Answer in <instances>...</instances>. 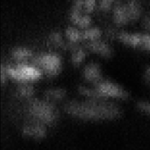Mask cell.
<instances>
[{"label": "cell", "mask_w": 150, "mask_h": 150, "mask_svg": "<svg viewBox=\"0 0 150 150\" xmlns=\"http://www.w3.org/2000/svg\"><path fill=\"white\" fill-rule=\"evenodd\" d=\"M65 112L72 117L85 121H112L120 118L122 110L106 100L71 101L64 106Z\"/></svg>", "instance_id": "cell-1"}, {"label": "cell", "mask_w": 150, "mask_h": 150, "mask_svg": "<svg viewBox=\"0 0 150 150\" xmlns=\"http://www.w3.org/2000/svg\"><path fill=\"white\" fill-rule=\"evenodd\" d=\"M27 115L32 121L39 122L46 126H52L59 119V112L52 102L47 99H35L27 107Z\"/></svg>", "instance_id": "cell-2"}, {"label": "cell", "mask_w": 150, "mask_h": 150, "mask_svg": "<svg viewBox=\"0 0 150 150\" xmlns=\"http://www.w3.org/2000/svg\"><path fill=\"white\" fill-rule=\"evenodd\" d=\"M8 77L21 83L36 81L41 79L42 71L33 65L27 63H17L15 66H2Z\"/></svg>", "instance_id": "cell-3"}, {"label": "cell", "mask_w": 150, "mask_h": 150, "mask_svg": "<svg viewBox=\"0 0 150 150\" xmlns=\"http://www.w3.org/2000/svg\"><path fill=\"white\" fill-rule=\"evenodd\" d=\"M32 62L33 66L50 77H55L62 70V60L55 53H43L34 56Z\"/></svg>", "instance_id": "cell-4"}, {"label": "cell", "mask_w": 150, "mask_h": 150, "mask_svg": "<svg viewBox=\"0 0 150 150\" xmlns=\"http://www.w3.org/2000/svg\"><path fill=\"white\" fill-rule=\"evenodd\" d=\"M94 88L105 100L112 98L118 99H127L129 98V93L123 87L111 81L102 80Z\"/></svg>", "instance_id": "cell-5"}, {"label": "cell", "mask_w": 150, "mask_h": 150, "mask_svg": "<svg viewBox=\"0 0 150 150\" xmlns=\"http://www.w3.org/2000/svg\"><path fill=\"white\" fill-rule=\"evenodd\" d=\"M47 126L39 122L32 121L24 125L22 133L24 136L33 139H41L47 135Z\"/></svg>", "instance_id": "cell-6"}, {"label": "cell", "mask_w": 150, "mask_h": 150, "mask_svg": "<svg viewBox=\"0 0 150 150\" xmlns=\"http://www.w3.org/2000/svg\"><path fill=\"white\" fill-rule=\"evenodd\" d=\"M86 47L88 50L105 58H110L112 56V49L107 43L99 40L88 41L86 43Z\"/></svg>", "instance_id": "cell-7"}, {"label": "cell", "mask_w": 150, "mask_h": 150, "mask_svg": "<svg viewBox=\"0 0 150 150\" xmlns=\"http://www.w3.org/2000/svg\"><path fill=\"white\" fill-rule=\"evenodd\" d=\"M83 76L86 80L95 86L104 80L100 66L95 63H89L83 71Z\"/></svg>", "instance_id": "cell-8"}, {"label": "cell", "mask_w": 150, "mask_h": 150, "mask_svg": "<svg viewBox=\"0 0 150 150\" xmlns=\"http://www.w3.org/2000/svg\"><path fill=\"white\" fill-rule=\"evenodd\" d=\"M116 39L119 40L125 45L135 48H141V34L140 33H129L118 31Z\"/></svg>", "instance_id": "cell-9"}, {"label": "cell", "mask_w": 150, "mask_h": 150, "mask_svg": "<svg viewBox=\"0 0 150 150\" xmlns=\"http://www.w3.org/2000/svg\"><path fill=\"white\" fill-rule=\"evenodd\" d=\"M70 20L74 25L81 29H87L91 27V18L88 15H83L81 12L71 10L70 13Z\"/></svg>", "instance_id": "cell-10"}, {"label": "cell", "mask_w": 150, "mask_h": 150, "mask_svg": "<svg viewBox=\"0 0 150 150\" xmlns=\"http://www.w3.org/2000/svg\"><path fill=\"white\" fill-rule=\"evenodd\" d=\"M11 56L17 63H25V62L30 59H33L34 54L30 49L26 47H17L12 51Z\"/></svg>", "instance_id": "cell-11"}, {"label": "cell", "mask_w": 150, "mask_h": 150, "mask_svg": "<svg viewBox=\"0 0 150 150\" xmlns=\"http://www.w3.org/2000/svg\"><path fill=\"white\" fill-rule=\"evenodd\" d=\"M113 21L117 25L122 26L130 22L125 5H119L113 11Z\"/></svg>", "instance_id": "cell-12"}, {"label": "cell", "mask_w": 150, "mask_h": 150, "mask_svg": "<svg viewBox=\"0 0 150 150\" xmlns=\"http://www.w3.org/2000/svg\"><path fill=\"white\" fill-rule=\"evenodd\" d=\"M44 94L45 99L53 103L64 99L66 96V91L65 89L60 88H52L46 91Z\"/></svg>", "instance_id": "cell-13"}, {"label": "cell", "mask_w": 150, "mask_h": 150, "mask_svg": "<svg viewBox=\"0 0 150 150\" xmlns=\"http://www.w3.org/2000/svg\"><path fill=\"white\" fill-rule=\"evenodd\" d=\"M127 11L128 16L130 21H136L138 19L141 13V6L135 0H131L127 4L125 5Z\"/></svg>", "instance_id": "cell-14"}, {"label": "cell", "mask_w": 150, "mask_h": 150, "mask_svg": "<svg viewBox=\"0 0 150 150\" xmlns=\"http://www.w3.org/2000/svg\"><path fill=\"white\" fill-rule=\"evenodd\" d=\"M78 92L80 95L90 100H105L102 98L94 87L89 88L87 86H80L78 88Z\"/></svg>", "instance_id": "cell-15"}, {"label": "cell", "mask_w": 150, "mask_h": 150, "mask_svg": "<svg viewBox=\"0 0 150 150\" xmlns=\"http://www.w3.org/2000/svg\"><path fill=\"white\" fill-rule=\"evenodd\" d=\"M102 30L97 27H88L83 31V40L87 42L100 39L102 36Z\"/></svg>", "instance_id": "cell-16"}, {"label": "cell", "mask_w": 150, "mask_h": 150, "mask_svg": "<svg viewBox=\"0 0 150 150\" xmlns=\"http://www.w3.org/2000/svg\"><path fill=\"white\" fill-rule=\"evenodd\" d=\"M16 93L23 99H30L35 94V88L28 83H21L17 88Z\"/></svg>", "instance_id": "cell-17"}, {"label": "cell", "mask_w": 150, "mask_h": 150, "mask_svg": "<svg viewBox=\"0 0 150 150\" xmlns=\"http://www.w3.org/2000/svg\"><path fill=\"white\" fill-rule=\"evenodd\" d=\"M66 36L69 42L78 44L83 41V31H80L76 27H68L66 30Z\"/></svg>", "instance_id": "cell-18"}, {"label": "cell", "mask_w": 150, "mask_h": 150, "mask_svg": "<svg viewBox=\"0 0 150 150\" xmlns=\"http://www.w3.org/2000/svg\"><path fill=\"white\" fill-rule=\"evenodd\" d=\"M86 57V53L84 50L77 47L72 51L71 62L75 66H79L84 62Z\"/></svg>", "instance_id": "cell-19"}, {"label": "cell", "mask_w": 150, "mask_h": 150, "mask_svg": "<svg viewBox=\"0 0 150 150\" xmlns=\"http://www.w3.org/2000/svg\"><path fill=\"white\" fill-rule=\"evenodd\" d=\"M49 41L53 47L57 48L65 49L66 44L63 38V36L58 32H53L49 36Z\"/></svg>", "instance_id": "cell-20"}, {"label": "cell", "mask_w": 150, "mask_h": 150, "mask_svg": "<svg viewBox=\"0 0 150 150\" xmlns=\"http://www.w3.org/2000/svg\"><path fill=\"white\" fill-rule=\"evenodd\" d=\"M136 108L141 112L150 116V102L144 100L138 101L136 103Z\"/></svg>", "instance_id": "cell-21"}, {"label": "cell", "mask_w": 150, "mask_h": 150, "mask_svg": "<svg viewBox=\"0 0 150 150\" xmlns=\"http://www.w3.org/2000/svg\"><path fill=\"white\" fill-rule=\"evenodd\" d=\"M141 49L150 52V35L141 34Z\"/></svg>", "instance_id": "cell-22"}, {"label": "cell", "mask_w": 150, "mask_h": 150, "mask_svg": "<svg viewBox=\"0 0 150 150\" xmlns=\"http://www.w3.org/2000/svg\"><path fill=\"white\" fill-rule=\"evenodd\" d=\"M96 6L95 0H83V11L86 13H91Z\"/></svg>", "instance_id": "cell-23"}, {"label": "cell", "mask_w": 150, "mask_h": 150, "mask_svg": "<svg viewBox=\"0 0 150 150\" xmlns=\"http://www.w3.org/2000/svg\"><path fill=\"white\" fill-rule=\"evenodd\" d=\"M114 0H100V8L103 11H107L111 8Z\"/></svg>", "instance_id": "cell-24"}, {"label": "cell", "mask_w": 150, "mask_h": 150, "mask_svg": "<svg viewBox=\"0 0 150 150\" xmlns=\"http://www.w3.org/2000/svg\"><path fill=\"white\" fill-rule=\"evenodd\" d=\"M143 27L146 30H150V16L145 17V18L143 21Z\"/></svg>", "instance_id": "cell-25"}, {"label": "cell", "mask_w": 150, "mask_h": 150, "mask_svg": "<svg viewBox=\"0 0 150 150\" xmlns=\"http://www.w3.org/2000/svg\"><path fill=\"white\" fill-rule=\"evenodd\" d=\"M144 79L149 86H150V66H149L144 72Z\"/></svg>", "instance_id": "cell-26"}]
</instances>
